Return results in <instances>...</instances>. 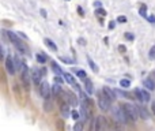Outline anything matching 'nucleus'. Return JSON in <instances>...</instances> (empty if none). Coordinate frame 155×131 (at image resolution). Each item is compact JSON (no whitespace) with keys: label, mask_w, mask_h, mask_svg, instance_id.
<instances>
[{"label":"nucleus","mask_w":155,"mask_h":131,"mask_svg":"<svg viewBox=\"0 0 155 131\" xmlns=\"http://www.w3.org/2000/svg\"><path fill=\"white\" fill-rule=\"evenodd\" d=\"M121 108L124 109L128 121H136L139 119V112H137V107L136 105H132V104H128L127 102V104L121 105Z\"/></svg>","instance_id":"f257e3e1"},{"label":"nucleus","mask_w":155,"mask_h":131,"mask_svg":"<svg viewBox=\"0 0 155 131\" xmlns=\"http://www.w3.org/2000/svg\"><path fill=\"white\" fill-rule=\"evenodd\" d=\"M21 79H22V82H23L26 89H30V82L33 81V79H31V71L29 70V67L26 66V63H22Z\"/></svg>","instance_id":"f03ea898"},{"label":"nucleus","mask_w":155,"mask_h":131,"mask_svg":"<svg viewBox=\"0 0 155 131\" xmlns=\"http://www.w3.org/2000/svg\"><path fill=\"white\" fill-rule=\"evenodd\" d=\"M110 102H112V101L103 94V93H99L98 94V107H99V109H102L103 112H108V111L110 109Z\"/></svg>","instance_id":"7ed1b4c3"},{"label":"nucleus","mask_w":155,"mask_h":131,"mask_svg":"<svg viewBox=\"0 0 155 131\" xmlns=\"http://www.w3.org/2000/svg\"><path fill=\"white\" fill-rule=\"evenodd\" d=\"M112 113H113L114 120L119 121V123H127V121H128L127 116H125L124 109H120L119 107H114L113 109H112Z\"/></svg>","instance_id":"20e7f679"},{"label":"nucleus","mask_w":155,"mask_h":131,"mask_svg":"<svg viewBox=\"0 0 155 131\" xmlns=\"http://www.w3.org/2000/svg\"><path fill=\"white\" fill-rule=\"evenodd\" d=\"M51 92H52V88H49V85H48L46 81L41 82V85H40V93H41L42 98L51 100Z\"/></svg>","instance_id":"39448f33"},{"label":"nucleus","mask_w":155,"mask_h":131,"mask_svg":"<svg viewBox=\"0 0 155 131\" xmlns=\"http://www.w3.org/2000/svg\"><path fill=\"white\" fill-rule=\"evenodd\" d=\"M135 96H136V98H139L140 101H143V102H148L151 98L150 93L146 92L144 89H135Z\"/></svg>","instance_id":"423d86ee"},{"label":"nucleus","mask_w":155,"mask_h":131,"mask_svg":"<svg viewBox=\"0 0 155 131\" xmlns=\"http://www.w3.org/2000/svg\"><path fill=\"white\" fill-rule=\"evenodd\" d=\"M5 70L8 71L10 75H14L15 71H16L15 62H14V59L11 58V56H7V58H5Z\"/></svg>","instance_id":"0eeeda50"},{"label":"nucleus","mask_w":155,"mask_h":131,"mask_svg":"<svg viewBox=\"0 0 155 131\" xmlns=\"http://www.w3.org/2000/svg\"><path fill=\"white\" fill-rule=\"evenodd\" d=\"M41 78H42V71H40L38 68H34L31 71V79L36 85H41Z\"/></svg>","instance_id":"6e6552de"},{"label":"nucleus","mask_w":155,"mask_h":131,"mask_svg":"<svg viewBox=\"0 0 155 131\" xmlns=\"http://www.w3.org/2000/svg\"><path fill=\"white\" fill-rule=\"evenodd\" d=\"M5 36L8 37V40H10L11 42H12V44H14V45H18V44H19V42H22L21 41V37H19V34H15V33L14 32H5Z\"/></svg>","instance_id":"1a4fd4ad"},{"label":"nucleus","mask_w":155,"mask_h":131,"mask_svg":"<svg viewBox=\"0 0 155 131\" xmlns=\"http://www.w3.org/2000/svg\"><path fill=\"white\" fill-rule=\"evenodd\" d=\"M69 102H64L61 101V104H60V112H61V115L64 117H68V116L71 115V111H69Z\"/></svg>","instance_id":"9d476101"},{"label":"nucleus","mask_w":155,"mask_h":131,"mask_svg":"<svg viewBox=\"0 0 155 131\" xmlns=\"http://www.w3.org/2000/svg\"><path fill=\"white\" fill-rule=\"evenodd\" d=\"M102 93L106 96L110 101H114V100H116V93H114V92L110 89L109 86H103V88H102Z\"/></svg>","instance_id":"9b49d317"},{"label":"nucleus","mask_w":155,"mask_h":131,"mask_svg":"<svg viewBox=\"0 0 155 131\" xmlns=\"http://www.w3.org/2000/svg\"><path fill=\"white\" fill-rule=\"evenodd\" d=\"M63 93V89H61V83H53L52 86V94L55 96V97H59V96Z\"/></svg>","instance_id":"f8f14e48"},{"label":"nucleus","mask_w":155,"mask_h":131,"mask_svg":"<svg viewBox=\"0 0 155 131\" xmlns=\"http://www.w3.org/2000/svg\"><path fill=\"white\" fill-rule=\"evenodd\" d=\"M137 107V112H139V116L142 117V119H144V120H147L148 117H150V115H148V112H147V109H146L144 107H142V105H136Z\"/></svg>","instance_id":"ddd939ff"},{"label":"nucleus","mask_w":155,"mask_h":131,"mask_svg":"<svg viewBox=\"0 0 155 131\" xmlns=\"http://www.w3.org/2000/svg\"><path fill=\"white\" fill-rule=\"evenodd\" d=\"M143 85H144V88H147L148 90H152V92L155 90V79H152V78H147V79H144Z\"/></svg>","instance_id":"4468645a"},{"label":"nucleus","mask_w":155,"mask_h":131,"mask_svg":"<svg viewBox=\"0 0 155 131\" xmlns=\"http://www.w3.org/2000/svg\"><path fill=\"white\" fill-rule=\"evenodd\" d=\"M65 93H67V96L69 97V98H68V101H69V104L72 105V107H76V105L79 104V102H78L76 96H73L72 93H71V92H65Z\"/></svg>","instance_id":"2eb2a0df"},{"label":"nucleus","mask_w":155,"mask_h":131,"mask_svg":"<svg viewBox=\"0 0 155 131\" xmlns=\"http://www.w3.org/2000/svg\"><path fill=\"white\" fill-rule=\"evenodd\" d=\"M52 70H53V73L56 74V75H63V70H61V67L59 66V64L56 63V62H52Z\"/></svg>","instance_id":"dca6fc26"},{"label":"nucleus","mask_w":155,"mask_h":131,"mask_svg":"<svg viewBox=\"0 0 155 131\" xmlns=\"http://www.w3.org/2000/svg\"><path fill=\"white\" fill-rule=\"evenodd\" d=\"M44 41H45V44H46V47L49 48V49H52V51H55V52L57 51V45H56V44H55L53 41H52L51 38H45Z\"/></svg>","instance_id":"f3484780"},{"label":"nucleus","mask_w":155,"mask_h":131,"mask_svg":"<svg viewBox=\"0 0 155 131\" xmlns=\"http://www.w3.org/2000/svg\"><path fill=\"white\" fill-rule=\"evenodd\" d=\"M84 89H86V92H87L88 94L93 93V83H91L90 79H84Z\"/></svg>","instance_id":"a211bd4d"},{"label":"nucleus","mask_w":155,"mask_h":131,"mask_svg":"<svg viewBox=\"0 0 155 131\" xmlns=\"http://www.w3.org/2000/svg\"><path fill=\"white\" fill-rule=\"evenodd\" d=\"M36 59H37V62H38L40 64H45V62L48 60V58L45 56V53H37Z\"/></svg>","instance_id":"6ab92c4d"},{"label":"nucleus","mask_w":155,"mask_h":131,"mask_svg":"<svg viewBox=\"0 0 155 131\" xmlns=\"http://www.w3.org/2000/svg\"><path fill=\"white\" fill-rule=\"evenodd\" d=\"M63 78H64V81H65V82H68L69 85H73V83H75V81H73V77H72V75H71L69 73H64V74H63Z\"/></svg>","instance_id":"aec40b11"},{"label":"nucleus","mask_w":155,"mask_h":131,"mask_svg":"<svg viewBox=\"0 0 155 131\" xmlns=\"http://www.w3.org/2000/svg\"><path fill=\"white\" fill-rule=\"evenodd\" d=\"M87 62H88V64H90V68L93 70V73H98V67H97V64L94 63V60L90 56H87Z\"/></svg>","instance_id":"412c9836"},{"label":"nucleus","mask_w":155,"mask_h":131,"mask_svg":"<svg viewBox=\"0 0 155 131\" xmlns=\"http://www.w3.org/2000/svg\"><path fill=\"white\" fill-rule=\"evenodd\" d=\"M73 71L76 73V77H79V78L83 79V81H84V79H86V77H87V75H86V73H84L83 70H73Z\"/></svg>","instance_id":"4be33fe9"},{"label":"nucleus","mask_w":155,"mask_h":131,"mask_svg":"<svg viewBox=\"0 0 155 131\" xmlns=\"http://www.w3.org/2000/svg\"><path fill=\"white\" fill-rule=\"evenodd\" d=\"M120 86L127 89V88L131 86V81H129V79H121V81H120Z\"/></svg>","instance_id":"5701e85b"},{"label":"nucleus","mask_w":155,"mask_h":131,"mask_svg":"<svg viewBox=\"0 0 155 131\" xmlns=\"http://www.w3.org/2000/svg\"><path fill=\"white\" fill-rule=\"evenodd\" d=\"M75 131H82L83 130V121H76V124L73 126Z\"/></svg>","instance_id":"b1692460"},{"label":"nucleus","mask_w":155,"mask_h":131,"mask_svg":"<svg viewBox=\"0 0 155 131\" xmlns=\"http://www.w3.org/2000/svg\"><path fill=\"white\" fill-rule=\"evenodd\" d=\"M44 109L49 112L52 109V104H51V100H45V105H44Z\"/></svg>","instance_id":"393cba45"},{"label":"nucleus","mask_w":155,"mask_h":131,"mask_svg":"<svg viewBox=\"0 0 155 131\" xmlns=\"http://www.w3.org/2000/svg\"><path fill=\"white\" fill-rule=\"evenodd\" d=\"M71 116H72L73 117V120H79V119H80V115H79V112H78L76 109H73L72 112H71Z\"/></svg>","instance_id":"a878e982"},{"label":"nucleus","mask_w":155,"mask_h":131,"mask_svg":"<svg viewBox=\"0 0 155 131\" xmlns=\"http://www.w3.org/2000/svg\"><path fill=\"white\" fill-rule=\"evenodd\" d=\"M139 14H140V16H144V18H147V12H146V5H144V4L140 7Z\"/></svg>","instance_id":"bb28decb"},{"label":"nucleus","mask_w":155,"mask_h":131,"mask_svg":"<svg viewBox=\"0 0 155 131\" xmlns=\"http://www.w3.org/2000/svg\"><path fill=\"white\" fill-rule=\"evenodd\" d=\"M60 60H61V62H64V63H69V64H72V63H73V60H72V59H69V58H64V56H60Z\"/></svg>","instance_id":"cd10ccee"},{"label":"nucleus","mask_w":155,"mask_h":131,"mask_svg":"<svg viewBox=\"0 0 155 131\" xmlns=\"http://www.w3.org/2000/svg\"><path fill=\"white\" fill-rule=\"evenodd\" d=\"M117 22H120V23H127V16L120 15L119 18H117Z\"/></svg>","instance_id":"c85d7f7f"},{"label":"nucleus","mask_w":155,"mask_h":131,"mask_svg":"<svg viewBox=\"0 0 155 131\" xmlns=\"http://www.w3.org/2000/svg\"><path fill=\"white\" fill-rule=\"evenodd\" d=\"M148 58L150 59H155V47H152L150 49V53H148Z\"/></svg>","instance_id":"c756f323"},{"label":"nucleus","mask_w":155,"mask_h":131,"mask_svg":"<svg viewBox=\"0 0 155 131\" xmlns=\"http://www.w3.org/2000/svg\"><path fill=\"white\" fill-rule=\"evenodd\" d=\"M147 19H148V22H150L151 25H154L155 23V16L154 15H148L147 16Z\"/></svg>","instance_id":"7c9ffc66"},{"label":"nucleus","mask_w":155,"mask_h":131,"mask_svg":"<svg viewBox=\"0 0 155 131\" xmlns=\"http://www.w3.org/2000/svg\"><path fill=\"white\" fill-rule=\"evenodd\" d=\"M125 38H127V40H131V41H132L135 37H133V34H131V33H125Z\"/></svg>","instance_id":"2f4dec72"},{"label":"nucleus","mask_w":155,"mask_h":131,"mask_svg":"<svg viewBox=\"0 0 155 131\" xmlns=\"http://www.w3.org/2000/svg\"><path fill=\"white\" fill-rule=\"evenodd\" d=\"M78 41H79V44H80L82 47H84V45H86V40H84V38H79Z\"/></svg>","instance_id":"473e14b6"},{"label":"nucleus","mask_w":155,"mask_h":131,"mask_svg":"<svg viewBox=\"0 0 155 131\" xmlns=\"http://www.w3.org/2000/svg\"><path fill=\"white\" fill-rule=\"evenodd\" d=\"M78 12H79V15H80V16H83V15H84V12H83V8H82V7H80V5L78 7Z\"/></svg>","instance_id":"72a5a7b5"},{"label":"nucleus","mask_w":155,"mask_h":131,"mask_svg":"<svg viewBox=\"0 0 155 131\" xmlns=\"http://www.w3.org/2000/svg\"><path fill=\"white\" fill-rule=\"evenodd\" d=\"M97 14H101V15H105L106 12H105V10H103V8H98V10H97Z\"/></svg>","instance_id":"f704fd0d"},{"label":"nucleus","mask_w":155,"mask_h":131,"mask_svg":"<svg viewBox=\"0 0 155 131\" xmlns=\"http://www.w3.org/2000/svg\"><path fill=\"white\" fill-rule=\"evenodd\" d=\"M119 51H121V52L124 53L125 51H127V49H125V47H124V45H120V47H119Z\"/></svg>","instance_id":"c9c22d12"},{"label":"nucleus","mask_w":155,"mask_h":131,"mask_svg":"<svg viewBox=\"0 0 155 131\" xmlns=\"http://www.w3.org/2000/svg\"><path fill=\"white\" fill-rule=\"evenodd\" d=\"M151 109H152V113L155 115V102H152V105H151Z\"/></svg>","instance_id":"e433bc0d"},{"label":"nucleus","mask_w":155,"mask_h":131,"mask_svg":"<svg viewBox=\"0 0 155 131\" xmlns=\"http://www.w3.org/2000/svg\"><path fill=\"white\" fill-rule=\"evenodd\" d=\"M41 15L44 16V18H46V12H45V10H41Z\"/></svg>","instance_id":"4c0bfd02"},{"label":"nucleus","mask_w":155,"mask_h":131,"mask_svg":"<svg viewBox=\"0 0 155 131\" xmlns=\"http://www.w3.org/2000/svg\"><path fill=\"white\" fill-rule=\"evenodd\" d=\"M18 34H19V37H23L25 40H26V38H27V37H26V36H25V34H23V33H22V32H19V33H18Z\"/></svg>","instance_id":"58836bf2"},{"label":"nucleus","mask_w":155,"mask_h":131,"mask_svg":"<svg viewBox=\"0 0 155 131\" xmlns=\"http://www.w3.org/2000/svg\"><path fill=\"white\" fill-rule=\"evenodd\" d=\"M109 29H114V22H110V25H109Z\"/></svg>","instance_id":"ea45409f"},{"label":"nucleus","mask_w":155,"mask_h":131,"mask_svg":"<svg viewBox=\"0 0 155 131\" xmlns=\"http://www.w3.org/2000/svg\"><path fill=\"white\" fill-rule=\"evenodd\" d=\"M94 5H95V7H101V3H99V1H95V3H94Z\"/></svg>","instance_id":"a19ab883"},{"label":"nucleus","mask_w":155,"mask_h":131,"mask_svg":"<svg viewBox=\"0 0 155 131\" xmlns=\"http://www.w3.org/2000/svg\"><path fill=\"white\" fill-rule=\"evenodd\" d=\"M65 1H69V0H65Z\"/></svg>","instance_id":"79ce46f5"}]
</instances>
